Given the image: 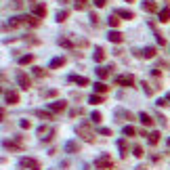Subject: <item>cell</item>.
Masks as SVG:
<instances>
[{"label": "cell", "instance_id": "obj_33", "mask_svg": "<svg viewBox=\"0 0 170 170\" xmlns=\"http://www.w3.org/2000/svg\"><path fill=\"white\" fill-rule=\"evenodd\" d=\"M135 132H137V130L132 126H124V135H126V137H132Z\"/></svg>", "mask_w": 170, "mask_h": 170}, {"label": "cell", "instance_id": "obj_21", "mask_svg": "<svg viewBox=\"0 0 170 170\" xmlns=\"http://www.w3.org/2000/svg\"><path fill=\"white\" fill-rule=\"evenodd\" d=\"M34 61V55H23V57H19V65H28V63H32Z\"/></svg>", "mask_w": 170, "mask_h": 170}, {"label": "cell", "instance_id": "obj_7", "mask_svg": "<svg viewBox=\"0 0 170 170\" xmlns=\"http://www.w3.org/2000/svg\"><path fill=\"white\" fill-rule=\"evenodd\" d=\"M4 101L11 103V105H15V103H19V95H17L15 90H7L4 92Z\"/></svg>", "mask_w": 170, "mask_h": 170}, {"label": "cell", "instance_id": "obj_26", "mask_svg": "<svg viewBox=\"0 0 170 170\" xmlns=\"http://www.w3.org/2000/svg\"><path fill=\"white\" fill-rule=\"evenodd\" d=\"M36 116H38V118H42V120H53V116H50L49 111H40V109H38Z\"/></svg>", "mask_w": 170, "mask_h": 170}, {"label": "cell", "instance_id": "obj_39", "mask_svg": "<svg viewBox=\"0 0 170 170\" xmlns=\"http://www.w3.org/2000/svg\"><path fill=\"white\" fill-rule=\"evenodd\" d=\"M42 95H44V97H55V95H57V90H55V88H50V90L42 92Z\"/></svg>", "mask_w": 170, "mask_h": 170}, {"label": "cell", "instance_id": "obj_16", "mask_svg": "<svg viewBox=\"0 0 170 170\" xmlns=\"http://www.w3.org/2000/svg\"><path fill=\"white\" fill-rule=\"evenodd\" d=\"M160 21H162V23H168L170 21V8L168 7L160 11Z\"/></svg>", "mask_w": 170, "mask_h": 170}, {"label": "cell", "instance_id": "obj_8", "mask_svg": "<svg viewBox=\"0 0 170 170\" xmlns=\"http://www.w3.org/2000/svg\"><path fill=\"white\" fill-rule=\"evenodd\" d=\"M65 107H67V103H65V101H55V103H49V109L50 111H63Z\"/></svg>", "mask_w": 170, "mask_h": 170}, {"label": "cell", "instance_id": "obj_42", "mask_svg": "<svg viewBox=\"0 0 170 170\" xmlns=\"http://www.w3.org/2000/svg\"><path fill=\"white\" fill-rule=\"evenodd\" d=\"M99 132H101V135H111V130H109V128H99Z\"/></svg>", "mask_w": 170, "mask_h": 170}, {"label": "cell", "instance_id": "obj_22", "mask_svg": "<svg viewBox=\"0 0 170 170\" xmlns=\"http://www.w3.org/2000/svg\"><path fill=\"white\" fill-rule=\"evenodd\" d=\"M107 23H109L111 28H118V25H120V19H118V15H109V19H107Z\"/></svg>", "mask_w": 170, "mask_h": 170}, {"label": "cell", "instance_id": "obj_29", "mask_svg": "<svg viewBox=\"0 0 170 170\" xmlns=\"http://www.w3.org/2000/svg\"><path fill=\"white\" fill-rule=\"evenodd\" d=\"M74 7H76V11H82V8H86V0H76Z\"/></svg>", "mask_w": 170, "mask_h": 170}, {"label": "cell", "instance_id": "obj_38", "mask_svg": "<svg viewBox=\"0 0 170 170\" xmlns=\"http://www.w3.org/2000/svg\"><path fill=\"white\" fill-rule=\"evenodd\" d=\"M107 4V0H95V7H99V8H103Z\"/></svg>", "mask_w": 170, "mask_h": 170}, {"label": "cell", "instance_id": "obj_24", "mask_svg": "<svg viewBox=\"0 0 170 170\" xmlns=\"http://www.w3.org/2000/svg\"><path fill=\"white\" fill-rule=\"evenodd\" d=\"M157 141H160V132L153 130V132L149 135V143H151V145H157Z\"/></svg>", "mask_w": 170, "mask_h": 170}, {"label": "cell", "instance_id": "obj_9", "mask_svg": "<svg viewBox=\"0 0 170 170\" xmlns=\"http://www.w3.org/2000/svg\"><path fill=\"white\" fill-rule=\"evenodd\" d=\"M143 11H147V13H156L157 11V4L153 2V0H143Z\"/></svg>", "mask_w": 170, "mask_h": 170}, {"label": "cell", "instance_id": "obj_37", "mask_svg": "<svg viewBox=\"0 0 170 170\" xmlns=\"http://www.w3.org/2000/svg\"><path fill=\"white\" fill-rule=\"evenodd\" d=\"M19 126H21V128H32V122H29V120H21V122H19Z\"/></svg>", "mask_w": 170, "mask_h": 170}, {"label": "cell", "instance_id": "obj_15", "mask_svg": "<svg viewBox=\"0 0 170 170\" xmlns=\"http://www.w3.org/2000/svg\"><path fill=\"white\" fill-rule=\"evenodd\" d=\"M70 80H71V82H76V84H80V86L88 84V78H84V76H70Z\"/></svg>", "mask_w": 170, "mask_h": 170}, {"label": "cell", "instance_id": "obj_5", "mask_svg": "<svg viewBox=\"0 0 170 170\" xmlns=\"http://www.w3.org/2000/svg\"><path fill=\"white\" fill-rule=\"evenodd\" d=\"M135 55L145 57V59H153V57H156V49H153V46H147V49H143V50H135Z\"/></svg>", "mask_w": 170, "mask_h": 170}, {"label": "cell", "instance_id": "obj_14", "mask_svg": "<svg viewBox=\"0 0 170 170\" xmlns=\"http://www.w3.org/2000/svg\"><path fill=\"white\" fill-rule=\"evenodd\" d=\"M139 120H141L143 124H145V126H151V124H153L151 116H149V113H145V111H141V113H139Z\"/></svg>", "mask_w": 170, "mask_h": 170}, {"label": "cell", "instance_id": "obj_32", "mask_svg": "<svg viewBox=\"0 0 170 170\" xmlns=\"http://www.w3.org/2000/svg\"><path fill=\"white\" fill-rule=\"evenodd\" d=\"M101 120H103V116H101L99 111H92V122H95V124H99Z\"/></svg>", "mask_w": 170, "mask_h": 170}, {"label": "cell", "instance_id": "obj_12", "mask_svg": "<svg viewBox=\"0 0 170 170\" xmlns=\"http://www.w3.org/2000/svg\"><path fill=\"white\" fill-rule=\"evenodd\" d=\"M107 38H109V42L120 44L122 40H124V34H120V32H109V34H107Z\"/></svg>", "mask_w": 170, "mask_h": 170}, {"label": "cell", "instance_id": "obj_19", "mask_svg": "<svg viewBox=\"0 0 170 170\" xmlns=\"http://www.w3.org/2000/svg\"><path fill=\"white\" fill-rule=\"evenodd\" d=\"M95 92H99V95L107 92V84L105 82H95Z\"/></svg>", "mask_w": 170, "mask_h": 170}, {"label": "cell", "instance_id": "obj_28", "mask_svg": "<svg viewBox=\"0 0 170 170\" xmlns=\"http://www.w3.org/2000/svg\"><path fill=\"white\" fill-rule=\"evenodd\" d=\"M118 147H120V151H122V156L126 157V156H128V149H126V141H118Z\"/></svg>", "mask_w": 170, "mask_h": 170}, {"label": "cell", "instance_id": "obj_41", "mask_svg": "<svg viewBox=\"0 0 170 170\" xmlns=\"http://www.w3.org/2000/svg\"><path fill=\"white\" fill-rule=\"evenodd\" d=\"M90 21L95 23V25H97V23H99V17H97V15H95V13H90Z\"/></svg>", "mask_w": 170, "mask_h": 170}, {"label": "cell", "instance_id": "obj_2", "mask_svg": "<svg viewBox=\"0 0 170 170\" xmlns=\"http://www.w3.org/2000/svg\"><path fill=\"white\" fill-rule=\"evenodd\" d=\"M19 166H21V168H28V170H40V164L36 162L34 157H21V160H19Z\"/></svg>", "mask_w": 170, "mask_h": 170}, {"label": "cell", "instance_id": "obj_27", "mask_svg": "<svg viewBox=\"0 0 170 170\" xmlns=\"http://www.w3.org/2000/svg\"><path fill=\"white\" fill-rule=\"evenodd\" d=\"M44 135H53V130H49L46 126H40V128H38V137H42V139H44Z\"/></svg>", "mask_w": 170, "mask_h": 170}, {"label": "cell", "instance_id": "obj_45", "mask_svg": "<svg viewBox=\"0 0 170 170\" xmlns=\"http://www.w3.org/2000/svg\"><path fill=\"white\" fill-rule=\"evenodd\" d=\"M126 2H132V0H126Z\"/></svg>", "mask_w": 170, "mask_h": 170}, {"label": "cell", "instance_id": "obj_1", "mask_svg": "<svg viewBox=\"0 0 170 170\" xmlns=\"http://www.w3.org/2000/svg\"><path fill=\"white\" fill-rule=\"evenodd\" d=\"M95 168H99V170H111L113 168V162H111V156H101L99 160H95Z\"/></svg>", "mask_w": 170, "mask_h": 170}, {"label": "cell", "instance_id": "obj_11", "mask_svg": "<svg viewBox=\"0 0 170 170\" xmlns=\"http://www.w3.org/2000/svg\"><path fill=\"white\" fill-rule=\"evenodd\" d=\"M116 15L122 17V19H135V13H132V11H128V8H118Z\"/></svg>", "mask_w": 170, "mask_h": 170}, {"label": "cell", "instance_id": "obj_18", "mask_svg": "<svg viewBox=\"0 0 170 170\" xmlns=\"http://www.w3.org/2000/svg\"><path fill=\"white\" fill-rule=\"evenodd\" d=\"M97 76H99V78H107V76H111V67H99V70H97Z\"/></svg>", "mask_w": 170, "mask_h": 170}, {"label": "cell", "instance_id": "obj_25", "mask_svg": "<svg viewBox=\"0 0 170 170\" xmlns=\"http://www.w3.org/2000/svg\"><path fill=\"white\" fill-rule=\"evenodd\" d=\"M4 149H11V151H17V149H19V143H13V141H4Z\"/></svg>", "mask_w": 170, "mask_h": 170}, {"label": "cell", "instance_id": "obj_31", "mask_svg": "<svg viewBox=\"0 0 170 170\" xmlns=\"http://www.w3.org/2000/svg\"><path fill=\"white\" fill-rule=\"evenodd\" d=\"M88 101H90L92 105H99V103H103V99H101L99 95H92V97H90V99H88Z\"/></svg>", "mask_w": 170, "mask_h": 170}, {"label": "cell", "instance_id": "obj_30", "mask_svg": "<svg viewBox=\"0 0 170 170\" xmlns=\"http://www.w3.org/2000/svg\"><path fill=\"white\" fill-rule=\"evenodd\" d=\"M65 19H67V11H59V13H57V21L61 23V21H65Z\"/></svg>", "mask_w": 170, "mask_h": 170}, {"label": "cell", "instance_id": "obj_17", "mask_svg": "<svg viewBox=\"0 0 170 170\" xmlns=\"http://www.w3.org/2000/svg\"><path fill=\"white\" fill-rule=\"evenodd\" d=\"M92 57H95V61H97V63H101V61H105V53H103V49H95Z\"/></svg>", "mask_w": 170, "mask_h": 170}, {"label": "cell", "instance_id": "obj_10", "mask_svg": "<svg viewBox=\"0 0 170 170\" xmlns=\"http://www.w3.org/2000/svg\"><path fill=\"white\" fill-rule=\"evenodd\" d=\"M65 151H67V153H76V151H80V143L78 141H67L65 143Z\"/></svg>", "mask_w": 170, "mask_h": 170}, {"label": "cell", "instance_id": "obj_35", "mask_svg": "<svg viewBox=\"0 0 170 170\" xmlns=\"http://www.w3.org/2000/svg\"><path fill=\"white\" fill-rule=\"evenodd\" d=\"M11 4H13V8H21L23 7V0H11Z\"/></svg>", "mask_w": 170, "mask_h": 170}, {"label": "cell", "instance_id": "obj_23", "mask_svg": "<svg viewBox=\"0 0 170 170\" xmlns=\"http://www.w3.org/2000/svg\"><path fill=\"white\" fill-rule=\"evenodd\" d=\"M63 63H65V59H63V57H55V59L50 61V67H61Z\"/></svg>", "mask_w": 170, "mask_h": 170}, {"label": "cell", "instance_id": "obj_44", "mask_svg": "<svg viewBox=\"0 0 170 170\" xmlns=\"http://www.w3.org/2000/svg\"><path fill=\"white\" fill-rule=\"evenodd\" d=\"M166 101H168V103H170V92H168V97H166Z\"/></svg>", "mask_w": 170, "mask_h": 170}, {"label": "cell", "instance_id": "obj_20", "mask_svg": "<svg viewBox=\"0 0 170 170\" xmlns=\"http://www.w3.org/2000/svg\"><path fill=\"white\" fill-rule=\"evenodd\" d=\"M57 42L61 44V46H63V49H74V42H71V40H67V38H59V40H57Z\"/></svg>", "mask_w": 170, "mask_h": 170}, {"label": "cell", "instance_id": "obj_43", "mask_svg": "<svg viewBox=\"0 0 170 170\" xmlns=\"http://www.w3.org/2000/svg\"><path fill=\"white\" fill-rule=\"evenodd\" d=\"M137 170H147V168H145V166H139V168H137Z\"/></svg>", "mask_w": 170, "mask_h": 170}, {"label": "cell", "instance_id": "obj_36", "mask_svg": "<svg viewBox=\"0 0 170 170\" xmlns=\"http://www.w3.org/2000/svg\"><path fill=\"white\" fill-rule=\"evenodd\" d=\"M132 151H135V157H143V149L139 147V145H137V147L132 149Z\"/></svg>", "mask_w": 170, "mask_h": 170}, {"label": "cell", "instance_id": "obj_3", "mask_svg": "<svg viewBox=\"0 0 170 170\" xmlns=\"http://www.w3.org/2000/svg\"><path fill=\"white\" fill-rule=\"evenodd\" d=\"M17 82H19V86H21L23 90H28L29 86H32V80H29L28 74H23V71H19V74H17Z\"/></svg>", "mask_w": 170, "mask_h": 170}, {"label": "cell", "instance_id": "obj_6", "mask_svg": "<svg viewBox=\"0 0 170 170\" xmlns=\"http://www.w3.org/2000/svg\"><path fill=\"white\" fill-rule=\"evenodd\" d=\"M78 135H80V137H84L86 141H92V139H95V135L90 132L88 124H82V126H78Z\"/></svg>", "mask_w": 170, "mask_h": 170}, {"label": "cell", "instance_id": "obj_4", "mask_svg": "<svg viewBox=\"0 0 170 170\" xmlns=\"http://www.w3.org/2000/svg\"><path fill=\"white\" fill-rule=\"evenodd\" d=\"M116 82H118L120 86H132V84H135V78H132L130 74H124V76H118Z\"/></svg>", "mask_w": 170, "mask_h": 170}, {"label": "cell", "instance_id": "obj_34", "mask_svg": "<svg viewBox=\"0 0 170 170\" xmlns=\"http://www.w3.org/2000/svg\"><path fill=\"white\" fill-rule=\"evenodd\" d=\"M34 76H36V78H42L44 70H42V67H34Z\"/></svg>", "mask_w": 170, "mask_h": 170}, {"label": "cell", "instance_id": "obj_13", "mask_svg": "<svg viewBox=\"0 0 170 170\" xmlns=\"http://www.w3.org/2000/svg\"><path fill=\"white\" fill-rule=\"evenodd\" d=\"M32 11H34L36 17H46V7H44V4H34Z\"/></svg>", "mask_w": 170, "mask_h": 170}, {"label": "cell", "instance_id": "obj_40", "mask_svg": "<svg viewBox=\"0 0 170 170\" xmlns=\"http://www.w3.org/2000/svg\"><path fill=\"white\" fill-rule=\"evenodd\" d=\"M157 36V44H162V46H164V44H166V40H164V36L162 34H156Z\"/></svg>", "mask_w": 170, "mask_h": 170}]
</instances>
